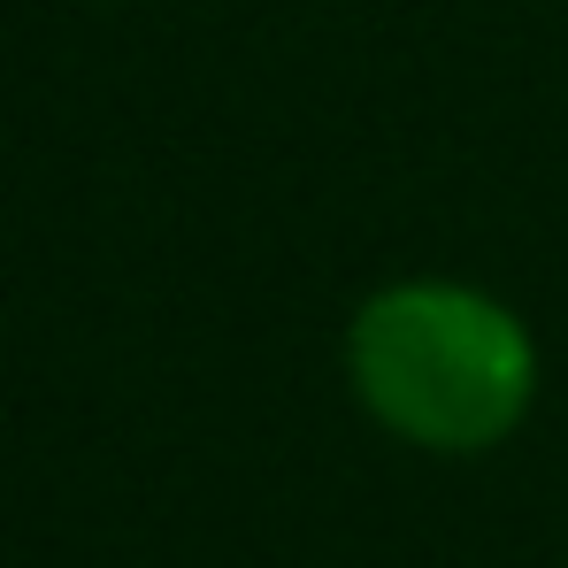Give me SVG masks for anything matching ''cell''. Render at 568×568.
Segmentation results:
<instances>
[{
	"instance_id": "6da1fadb",
	"label": "cell",
	"mask_w": 568,
	"mask_h": 568,
	"mask_svg": "<svg viewBox=\"0 0 568 568\" xmlns=\"http://www.w3.org/2000/svg\"><path fill=\"white\" fill-rule=\"evenodd\" d=\"M346 384L384 438L462 462L523 430L538 399V338L484 284L399 277L354 307Z\"/></svg>"
}]
</instances>
